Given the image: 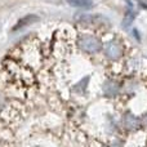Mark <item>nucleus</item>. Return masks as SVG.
<instances>
[{
    "label": "nucleus",
    "mask_w": 147,
    "mask_h": 147,
    "mask_svg": "<svg viewBox=\"0 0 147 147\" xmlns=\"http://www.w3.org/2000/svg\"><path fill=\"white\" fill-rule=\"evenodd\" d=\"M70 5L78 8H89L92 7V0H66Z\"/></svg>",
    "instance_id": "obj_5"
},
{
    "label": "nucleus",
    "mask_w": 147,
    "mask_h": 147,
    "mask_svg": "<svg viewBox=\"0 0 147 147\" xmlns=\"http://www.w3.org/2000/svg\"><path fill=\"white\" fill-rule=\"evenodd\" d=\"M123 124H124V127L128 128V129H133V128H136L138 125V120L136 119L134 116H132V115H127V116H124Z\"/></svg>",
    "instance_id": "obj_4"
},
{
    "label": "nucleus",
    "mask_w": 147,
    "mask_h": 147,
    "mask_svg": "<svg viewBox=\"0 0 147 147\" xmlns=\"http://www.w3.org/2000/svg\"><path fill=\"white\" fill-rule=\"evenodd\" d=\"M105 51H106L107 57H110V58H112V59L117 58V57L120 56V53H121L119 44L115 43V41H111V43L106 44V48H105Z\"/></svg>",
    "instance_id": "obj_3"
},
{
    "label": "nucleus",
    "mask_w": 147,
    "mask_h": 147,
    "mask_svg": "<svg viewBox=\"0 0 147 147\" xmlns=\"http://www.w3.org/2000/svg\"><path fill=\"white\" fill-rule=\"evenodd\" d=\"M36 21H39V17L35 14H27L26 17L21 18L20 21L17 22V25L13 27V31H17V30H21L22 27H25V26H28L31 25V23H35Z\"/></svg>",
    "instance_id": "obj_2"
},
{
    "label": "nucleus",
    "mask_w": 147,
    "mask_h": 147,
    "mask_svg": "<svg viewBox=\"0 0 147 147\" xmlns=\"http://www.w3.org/2000/svg\"><path fill=\"white\" fill-rule=\"evenodd\" d=\"M79 44H80L81 49L88 53H96L101 49V41L96 38V36L92 35H84L80 38L79 40Z\"/></svg>",
    "instance_id": "obj_1"
}]
</instances>
